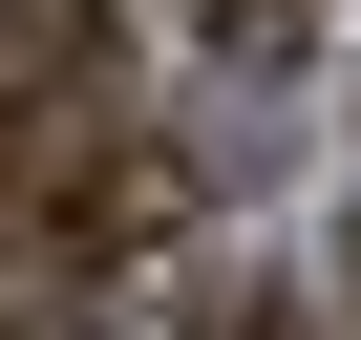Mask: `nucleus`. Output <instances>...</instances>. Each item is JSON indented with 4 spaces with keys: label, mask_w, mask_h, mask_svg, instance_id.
I'll return each instance as SVG.
<instances>
[{
    "label": "nucleus",
    "mask_w": 361,
    "mask_h": 340,
    "mask_svg": "<svg viewBox=\"0 0 361 340\" xmlns=\"http://www.w3.org/2000/svg\"><path fill=\"white\" fill-rule=\"evenodd\" d=\"M170 234V149H106V128H43V149H0V255H43V277H106Z\"/></svg>",
    "instance_id": "1"
},
{
    "label": "nucleus",
    "mask_w": 361,
    "mask_h": 340,
    "mask_svg": "<svg viewBox=\"0 0 361 340\" xmlns=\"http://www.w3.org/2000/svg\"><path fill=\"white\" fill-rule=\"evenodd\" d=\"M106 64H128V0H0V149L85 128V107H106Z\"/></svg>",
    "instance_id": "2"
},
{
    "label": "nucleus",
    "mask_w": 361,
    "mask_h": 340,
    "mask_svg": "<svg viewBox=\"0 0 361 340\" xmlns=\"http://www.w3.org/2000/svg\"><path fill=\"white\" fill-rule=\"evenodd\" d=\"M192 43H213V64H276V43H298V0H192Z\"/></svg>",
    "instance_id": "3"
},
{
    "label": "nucleus",
    "mask_w": 361,
    "mask_h": 340,
    "mask_svg": "<svg viewBox=\"0 0 361 340\" xmlns=\"http://www.w3.org/2000/svg\"><path fill=\"white\" fill-rule=\"evenodd\" d=\"M340 340H361V277H340Z\"/></svg>",
    "instance_id": "4"
}]
</instances>
